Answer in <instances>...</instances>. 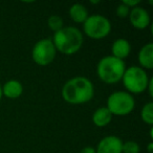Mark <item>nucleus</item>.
I'll use <instances>...</instances> for the list:
<instances>
[{
    "instance_id": "obj_1",
    "label": "nucleus",
    "mask_w": 153,
    "mask_h": 153,
    "mask_svg": "<svg viewBox=\"0 0 153 153\" xmlns=\"http://www.w3.org/2000/svg\"><path fill=\"white\" fill-rule=\"evenodd\" d=\"M94 96V87L85 76H74L68 80L62 88V98L66 103L81 105L91 101Z\"/></svg>"
},
{
    "instance_id": "obj_2",
    "label": "nucleus",
    "mask_w": 153,
    "mask_h": 153,
    "mask_svg": "<svg viewBox=\"0 0 153 153\" xmlns=\"http://www.w3.org/2000/svg\"><path fill=\"white\" fill-rule=\"evenodd\" d=\"M83 34L74 26L63 27L53 34L51 39L56 51L63 55H74L83 45Z\"/></svg>"
},
{
    "instance_id": "obj_3",
    "label": "nucleus",
    "mask_w": 153,
    "mask_h": 153,
    "mask_svg": "<svg viewBox=\"0 0 153 153\" xmlns=\"http://www.w3.org/2000/svg\"><path fill=\"white\" fill-rule=\"evenodd\" d=\"M125 70V62L112 56L102 58L97 66L98 76L101 81L106 84H117L122 81Z\"/></svg>"
},
{
    "instance_id": "obj_4",
    "label": "nucleus",
    "mask_w": 153,
    "mask_h": 153,
    "mask_svg": "<svg viewBox=\"0 0 153 153\" xmlns=\"http://www.w3.org/2000/svg\"><path fill=\"white\" fill-rule=\"evenodd\" d=\"M149 80L150 79L148 78L146 70L138 66H130L129 68H126L122 78L124 87L130 94H140L146 91Z\"/></svg>"
},
{
    "instance_id": "obj_5",
    "label": "nucleus",
    "mask_w": 153,
    "mask_h": 153,
    "mask_svg": "<svg viewBox=\"0 0 153 153\" xmlns=\"http://www.w3.org/2000/svg\"><path fill=\"white\" fill-rule=\"evenodd\" d=\"M134 107V98L127 91H114L107 99L106 108L112 115H127L133 111Z\"/></svg>"
},
{
    "instance_id": "obj_6",
    "label": "nucleus",
    "mask_w": 153,
    "mask_h": 153,
    "mask_svg": "<svg viewBox=\"0 0 153 153\" xmlns=\"http://www.w3.org/2000/svg\"><path fill=\"white\" fill-rule=\"evenodd\" d=\"M83 30L87 37L100 40L110 34L111 23L108 18L103 15H91L88 16L83 23Z\"/></svg>"
},
{
    "instance_id": "obj_7",
    "label": "nucleus",
    "mask_w": 153,
    "mask_h": 153,
    "mask_svg": "<svg viewBox=\"0 0 153 153\" xmlns=\"http://www.w3.org/2000/svg\"><path fill=\"white\" fill-rule=\"evenodd\" d=\"M56 47L51 39H41L34 45L32 51L33 61L40 66L49 65L56 58Z\"/></svg>"
},
{
    "instance_id": "obj_8",
    "label": "nucleus",
    "mask_w": 153,
    "mask_h": 153,
    "mask_svg": "<svg viewBox=\"0 0 153 153\" xmlns=\"http://www.w3.org/2000/svg\"><path fill=\"white\" fill-rule=\"evenodd\" d=\"M128 17L130 23L136 30H145L150 25V16L144 7H136L131 9Z\"/></svg>"
},
{
    "instance_id": "obj_9",
    "label": "nucleus",
    "mask_w": 153,
    "mask_h": 153,
    "mask_svg": "<svg viewBox=\"0 0 153 153\" xmlns=\"http://www.w3.org/2000/svg\"><path fill=\"white\" fill-rule=\"evenodd\" d=\"M123 142L115 135H109L99 142L96 149L97 153H122Z\"/></svg>"
},
{
    "instance_id": "obj_10",
    "label": "nucleus",
    "mask_w": 153,
    "mask_h": 153,
    "mask_svg": "<svg viewBox=\"0 0 153 153\" xmlns=\"http://www.w3.org/2000/svg\"><path fill=\"white\" fill-rule=\"evenodd\" d=\"M111 51H112V55H111L112 57L124 61V59H126L131 53V44L126 39H117L113 41Z\"/></svg>"
},
{
    "instance_id": "obj_11",
    "label": "nucleus",
    "mask_w": 153,
    "mask_h": 153,
    "mask_svg": "<svg viewBox=\"0 0 153 153\" xmlns=\"http://www.w3.org/2000/svg\"><path fill=\"white\" fill-rule=\"evenodd\" d=\"M138 62L143 69H152L153 68V44L147 43L140 48L138 53Z\"/></svg>"
},
{
    "instance_id": "obj_12",
    "label": "nucleus",
    "mask_w": 153,
    "mask_h": 153,
    "mask_svg": "<svg viewBox=\"0 0 153 153\" xmlns=\"http://www.w3.org/2000/svg\"><path fill=\"white\" fill-rule=\"evenodd\" d=\"M23 92V86L17 80H10L2 86V94L9 99H17Z\"/></svg>"
},
{
    "instance_id": "obj_13",
    "label": "nucleus",
    "mask_w": 153,
    "mask_h": 153,
    "mask_svg": "<svg viewBox=\"0 0 153 153\" xmlns=\"http://www.w3.org/2000/svg\"><path fill=\"white\" fill-rule=\"evenodd\" d=\"M113 115L110 113V111L106 107H100L98 108L92 114V122L97 127H105L111 121H112Z\"/></svg>"
},
{
    "instance_id": "obj_14",
    "label": "nucleus",
    "mask_w": 153,
    "mask_h": 153,
    "mask_svg": "<svg viewBox=\"0 0 153 153\" xmlns=\"http://www.w3.org/2000/svg\"><path fill=\"white\" fill-rule=\"evenodd\" d=\"M69 17L76 23H84L88 18V12L81 3H74L69 9Z\"/></svg>"
},
{
    "instance_id": "obj_15",
    "label": "nucleus",
    "mask_w": 153,
    "mask_h": 153,
    "mask_svg": "<svg viewBox=\"0 0 153 153\" xmlns=\"http://www.w3.org/2000/svg\"><path fill=\"white\" fill-rule=\"evenodd\" d=\"M140 117L142 121L145 122L148 125H152L153 124V103L149 102L144 105L140 111Z\"/></svg>"
},
{
    "instance_id": "obj_16",
    "label": "nucleus",
    "mask_w": 153,
    "mask_h": 153,
    "mask_svg": "<svg viewBox=\"0 0 153 153\" xmlns=\"http://www.w3.org/2000/svg\"><path fill=\"white\" fill-rule=\"evenodd\" d=\"M47 24H48V27L55 33L64 27L63 19L58 15H51L47 20Z\"/></svg>"
},
{
    "instance_id": "obj_17",
    "label": "nucleus",
    "mask_w": 153,
    "mask_h": 153,
    "mask_svg": "<svg viewBox=\"0 0 153 153\" xmlns=\"http://www.w3.org/2000/svg\"><path fill=\"white\" fill-rule=\"evenodd\" d=\"M140 147L134 140H127L123 143L122 147V153H140Z\"/></svg>"
},
{
    "instance_id": "obj_18",
    "label": "nucleus",
    "mask_w": 153,
    "mask_h": 153,
    "mask_svg": "<svg viewBox=\"0 0 153 153\" xmlns=\"http://www.w3.org/2000/svg\"><path fill=\"white\" fill-rule=\"evenodd\" d=\"M130 11H131V9H129L128 7H126L124 3H121V4L117 5L115 14H117V16L119 18H121V19H124V18H127L128 16H129Z\"/></svg>"
},
{
    "instance_id": "obj_19",
    "label": "nucleus",
    "mask_w": 153,
    "mask_h": 153,
    "mask_svg": "<svg viewBox=\"0 0 153 153\" xmlns=\"http://www.w3.org/2000/svg\"><path fill=\"white\" fill-rule=\"evenodd\" d=\"M122 3H124V4L129 7V9H133V7H136L140 4V0H123Z\"/></svg>"
},
{
    "instance_id": "obj_20",
    "label": "nucleus",
    "mask_w": 153,
    "mask_h": 153,
    "mask_svg": "<svg viewBox=\"0 0 153 153\" xmlns=\"http://www.w3.org/2000/svg\"><path fill=\"white\" fill-rule=\"evenodd\" d=\"M153 79L151 78L150 80H149V83H148V86H147V90H148L149 92V96L152 98L153 97Z\"/></svg>"
},
{
    "instance_id": "obj_21",
    "label": "nucleus",
    "mask_w": 153,
    "mask_h": 153,
    "mask_svg": "<svg viewBox=\"0 0 153 153\" xmlns=\"http://www.w3.org/2000/svg\"><path fill=\"white\" fill-rule=\"evenodd\" d=\"M80 153H97V152H96V149H94V147L87 146V147H85V148L82 149Z\"/></svg>"
},
{
    "instance_id": "obj_22",
    "label": "nucleus",
    "mask_w": 153,
    "mask_h": 153,
    "mask_svg": "<svg viewBox=\"0 0 153 153\" xmlns=\"http://www.w3.org/2000/svg\"><path fill=\"white\" fill-rule=\"evenodd\" d=\"M148 152L149 153L153 152V143H150V144L148 145Z\"/></svg>"
},
{
    "instance_id": "obj_23",
    "label": "nucleus",
    "mask_w": 153,
    "mask_h": 153,
    "mask_svg": "<svg viewBox=\"0 0 153 153\" xmlns=\"http://www.w3.org/2000/svg\"><path fill=\"white\" fill-rule=\"evenodd\" d=\"M2 86L0 85V101H1V99H2Z\"/></svg>"
},
{
    "instance_id": "obj_24",
    "label": "nucleus",
    "mask_w": 153,
    "mask_h": 153,
    "mask_svg": "<svg viewBox=\"0 0 153 153\" xmlns=\"http://www.w3.org/2000/svg\"><path fill=\"white\" fill-rule=\"evenodd\" d=\"M153 129H152V128H151V129H150V137L151 138H153Z\"/></svg>"
}]
</instances>
